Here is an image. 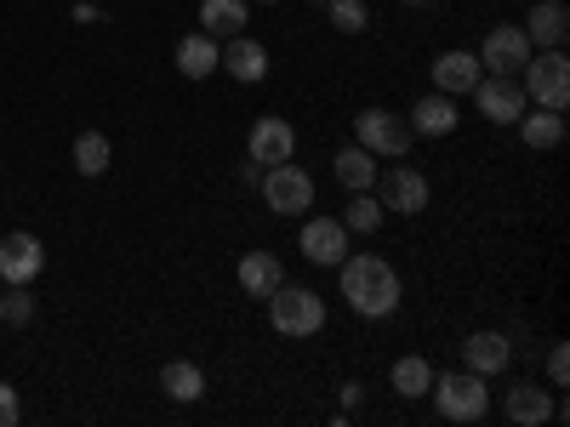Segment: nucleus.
Listing matches in <instances>:
<instances>
[{
    "instance_id": "f257e3e1",
    "label": "nucleus",
    "mask_w": 570,
    "mask_h": 427,
    "mask_svg": "<svg viewBox=\"0 0 570 427\" xmlns=\"http://www.w3.org/2000/svg\"><path fill=\"white\" fill-rule=\"evenodd\" d=\"M337 274H343V302H348L360 319H389V314L400 308V274H394L389 257L360 251V257H343Z\"/></svg>"
},
{
    "instance_id": "f03ea898",
    "label": "nucleus",
    "mask_w": 570,
    "mask_h": 427,
    "mask_svg": "<svg viewBox=\"0 0 570 427\" xmlns=\"http://www.w3.org/2000/svg\"><path fill=\"white\" fill-rule=\"evenodd\" d=\"M268 325L274 337H314V330L325 325V302L320 291H308V285H274L268 291Z\"/></svg>"
},
{
    "instance_id": "7ed1b4c3",
    "label": "nucleus",
    "mask_w": 570,
    "mask_h": 427,
    "mask_svg": "<svg viewBox=\"0 0 570 427\" xmlns=\"http://www.w3.org/2000/svg\"><path fill=\"white\" fill-rule=\"evenodd\" d=\"M519 80H525V103L559 109V115H564V103H570V58H564V46L531 52V63L519 69Z\"/></svg>"
},
{
    "instance_id": "20e7f679",
    "label": "nucleus",
    "mask_w": 570,
    "mask_h": 427,
    "mask_svg": "<svg viewBox=\"0 0 570 427\" xmlns=\"http://www.w3.org/2000/svg\"><path fill=\"white\" fill-rule=\"evenodd\" d=\"M428 394H434L445 421H480L491 410V388H485L480 370H445V376H434V388H428Z\"/></svg>"
},
{
    "instance_id": "39448f33",
    "label": "nucleus",
    "mask_w": 570,
    "mask_h": 427,
    "mask_svg": "<svg viewBox=\"0 0 570 427\" xmlns=\"http://www.w3.org/2000/svg\"><path fill=\"white\" fill-rule=\"evenodd\" d=\"M263 200H268L274 217H308V206H314V177H308L303 166H292V160H279V166L263 171Z\"/></svg>"
},
{
    "instance_id": "423d86ee",
    "label": "nucleus",
    "mask_w": 570,
    "mask_h": 427,
    "mask_svg": "<svg viewBox=\"0 0 570 427\" xmlns=\"http://www.w3.org/2000/svg\"><path fill=\"white\" fill-rule=\"evenodd\" d=\"M354 142L360 149H371V155H411V126L394 115V109H360V120H354Z\"/></svg>"
},
{
    "instance_id": "0eeeda50",
    "label": "nucleus",
    "mask_w": 570,
    "mask_h": 427,
    "mask_svg": "<svg viewBox=\"0 0 570 427\" xmlns=\"http://www.w3.org/2000/svg\"><path fill=\"white\" fill-rule=\"evenodd\" d=\"M531 52H537V46L525 40V29H519V23H497L473 58H480V69H491V75H519L531 63Z\"/></svg>"
},
{
    "instance_id": "6e6552de",
    "label": "nucleus",
    "mask_w": 570,
    "mask_h": 427,
    "mask_svg": "<svg viewBox=\"0 0 570 427\" xmlns=\"http://www.w3.org/2000/svg\"><path fill=\"white\" fill-rule=\"evenodd\" d=\"M376 200H383V211H400V217H416L428 206V177L411 171V166H389V171H376Z\"/></svg>"
},
{
    "instance_id": "1a4fd4ad",
    "label": "nucleus",
    "mask_w": 570,
    "mask_h": 427,
    "mask_svg": "<svg viewBox=\"0 0 570 427\" xmlns=\"http://www.w3.org/2000/svg\"><path fill=\"white\" fill-rule=\"evenodd\" d=\"M46 268V246L35 240V234H7L0 240V285H35Z\"/></svg>"
},
{
    "instance_id": "9d476101",
    "label": "nucleus",
    "mask_w": 570,
    "mask_h": 427,
    "mask_svg": "<svg viewBox=\"0 0 570 427\" xmlns=\"http://www.w3.org/2000/svg\"><path fill=\"white\" fill-rule=\"evenodd\" d=\"M473 103H480V115L491 126H513L519 115H525V86H519L513 75H491L473 86Z\"/></svg>"
},
{
    "instance_id": "9b49d317",
    "label": "nucleus",
    "mask_w": 570,
    "mask_h": 427,
    "mask_svg": "<svg viewBox=\"0 0 570 427\" xmlns=\"http://www.w3.org/2000/svg\"><path fill=\"white\" fill-rule=\"evenodd\" d=\"M297 246H303V257H308V262L337 268V262L348 257V228H343V217H308Z\"/></svg>"
},
{
    "instance_id": "f8f14e48",
    "label": "nucleus",
    "mask_w": 570,
    "mask_h": 427,
    "mask_svg": "<svg viewBox=\"0 0 570 427\" xmlns=\"http://www.w3.org/2000/svg\"><path fill=\"white\" fill-rule=\"evenodd\" d=\"M246 155L268 171V166H279V160L297 155V131L285 126V120H274V115H263V120L252 126V137H246Z\"/></svg>"
},
{
    "instance_id": "ddd939ff",
    "label": "nucleus",
    "mask_w": 570,
    "mask_h": 427,
    "mask_svg": "<svg viewBox=\"0 0 570 427\" xmlns=\"http://www.w3.org/2000/svg\"><path fill=\"white\" fill-rule=\"evenodd\" d=\"M456 120H462V109H456V98H445V91H428V98H416L411 103V131H422V137H451L456 131Z\"/></svg>"
},
{
    "instance_id": "4468645a",
    "label": "nucleus",
    "mask_w": 570,
    "mask_h": 427,
    "mask_svg": "<svg viewBox=\"0 0 570 427\" xmlns=\"http://www.w3.org/2000/svg\"><path fill=\"white\" fill-rule=\"evenodd\" d=\"M217 69H228L240 86H257V80L268 75V52H263V40H252V34H234V40L223 46Z\"/></svg>"
},
{
    "instance_id": "2eb2a0df",
    "label": "nucleus",
    "mask_w": 570,
    "mask_h": 427,
    "mask_svg": "<svg viewBox=\"0 0 570 427\" xmlns=\"http://www.w3.org/2000/svg\"><path fill=\"white\" fill-rule=\"evenodd\" d=\"M480 80H485V69L473 52H440L434 58V91H445V98H462V91H473Z\"/></svg>"
},
{
    "instance_id": "dca6fc26",
    "label": "nucleus",
    "mask_w": 570,
    "mask_h": 427,
    "mask_svg": "<svg viewBox=\"0 0 570 427\" xmlns=\"http://www.w3.org/2000/svg\"><path fill=\"white\" fill-rule=\"evenodd\" d=\"M462 359H468V370H480V376H502L508 359H513V342L502 337V330H473V337L462 342Z\"/></svg>"
},
{
    "instance_id": "f3484780",
    "label": "nucleus",
    "mask_w": 570,
    "mask_h": 427,
    "mask_svg": "<svg viewBox=\"0 0 570 427\" xmlns=\"http://www.w3.org/2000/svg\"><path fill=\"white\" fill-rule=\"evenodd\" d=\"M525 40L537 46V52H548V46H564V40H570V12H564V0H537L531 18H525Z\"/></svg>"
},
{
    "instance_id": "a211bd4d",
    "label": "nucleus",
    "mask_w": 570,
    "mask_h": 427,
    "mask_svg": "<svg viewBox=\"0 0 570 427\" xmlns=\"http://www.w3.org/2000/svg\"><path fill=\"white\" fill-rule=\"evenodd\" d=\"M502 410H508L513 427H542V421H553V399H548L537 383H513L508 399H502Z\"/></svg>"
},
{
    "instance_id": "6ab92c4d",
    "label": "nucleus",
    "mask_w": 570,
    "mask_h": 427,
    "mask_svg": "<svg viewBox=\"0 0 570 427\" xmlns=\"http://www.w3.org/2000/svg\"><path fill=\"white\" fill-rule=\"evenodd\" d=\"M200 34L212 40L246 34V0H200Z\"/></svg>"
},
{
    "instance_id": "aec40b11",
    "label": "nucleus",
    "mask_w": 570,
    "mask_h": 427,
    "mask_svg": "<svg viewBox=\"0 0 570 427\" xmlns=\"http://www.w3.org/2000/svg\"><path fill=\"white\" fill-rule=\"evenodd\" d=\"M279 279H285V268H279V257H274V251H246V257H240V291H246V297H257V302H263Z\"/></svg>"
},
{
    "instance_id": "412c9836",
    "label": "nucleus",
    "mask_w": 570,
    "mask_h": 427,
    "mask_svg": "<svg viewBox=\"0 0 570 427\" xmlns=\"http://www.w3.org/2000/svg\"><path fill=\"white\" fill-rule=\"evenodd\" d=\"M217 58H223V46H217L212 34H188V40H177V69H183L188 80L217 75Z\"/></svg>"
},
{
    "instance_id": "4be33fe9",
    "label": "nucleus",
    "mask_w": 570,
    "mask_h": 427,
    "mask_svg": "<svg viewBox=\"0 0 570 427\" xmlns=\"http://www.w3.org/2000/svg\"><path fill=\"white\" fill-rule=\"evenodd\" d=\"M513 126H519V137H525L531 149H559L564 142V115L559 109H525Z\"/></svg>"
},
{
    "instance_id": "5701e85b",
    "label": "nucleus",
    "mask_w": 570,
    "mask_h": 427,
    "mask_svg": "<svg viewBox=\"0 0 570 427\" xmlns=\"http://www.w3.org/2000/svg\"><path fill=\"white\" fill-rule=\"evenodd\" d=\"M160 388H166L177 405H195V399L206 394V370L188 365V359H171V365L160 370Z\"/></svg>"
},
{
    "instance_id": "b1692460",
    "label": "nucleus",
    "mask_w": 570,
    "mask_h": 427,
    "mask_svg": "<svg viewBox=\"0 0 570 427\" xmlns=\"http://www.w3.org/2000/svg\"><path fill=\"white\" fill-rule=\"evenodd\" d=\"M337 182L348 188V195L371 188V182H376V155H371V149H360V142H348V149L337 155Z\"/></svg>"
},
{
    "instance_id": "393cba45",
    "label": "nucleus",
    "mask_w": 570,
    "mask_h": 427,
    "mask_svg": "<svg viewBox=\"0 0 570 427\" xmlns=\"http://www.w3.org/2000/svg\"><path fill=\"white\" fill-rule=\"evenodd\" d=\"M428 388H434V365H428L422 354H405V359L394 365V394H400V399H422Z\"/></svg>"
},
{
    "instance_id": "a878e982",
    "label": "nucleus",
    "mask_w": 570,
    "mask_h": 427,
    "mask_svg": "<svg viewBox=\"0 0 570 427\" xmlns=\"http://www.w3.org/2000/svg\"><path fill=\"white\" fill-rule=\"evenodd\" d=\"M75 171L80 177H104L109 171V137L104 131H80L75 137Z\"/></svg>"
},
{
    "instance_id": "bb28decb",
    "label": "nucleus",
    "mask_w": 570,
    "mask_h": 427,
    "mask_svg": "<svg viewBox=\"0 0 570 427\" xmlns=\"http://www.w3.org/2000/svg\"><path fill=\"white\" fill-rule=\"evenodd\" d=\"M343 228L348 234H376L383 228V200H371V188H360V195L348 200V211H343Z\"/></svg>"
},
{
    "instance_id": "cd10ccee",
    "label": "nucleus",
    "mask_w": 570,
    "mask_h": 427,
    "mask_svg": "<svg viewBox=\"0 0 570 427\" xmlns=\"http://www.w3.org/2000/svg\"><path fill=\"white\" fill-rule=\"evenodd\" d=\"M320 12L331 18V29H343V34H360V29L371 23L365 0H320Z\"/></svg>"
},
{
    "instance_id": "c85d7f7f",
    "label": "nucleus",
    "mask_w": 570,
    "mask_h": 427,
    "mask_svg": "<svg viewBox=\"0 0 570 427\" xmlns=\"http://www.w3.org/2000/svg\"><path fill=\"white\" fill-rule=\"evenodd\" d=\"M29 319H35V291H29V285L0 291V325H29Z\"/></svg>"
},
{
    "instance_id": "c756f323",
    "label": "nucleus",
    "mask_w": 570,
    "mask_h": 427,
    "mask_svg": "<svg viewBox=\"0 0 570 427\" xmlns=\"http://www.w3.org/2000/svg\"><path fill=\"white\" fill-rule=\"evenodd\" d=\"M18 416H23L18 388H12V383H0V427H18Z\"/></svg>"
},
{
    "instance_id": "7c9ffc66",
    "label": "nucleus",
    "mask_w": 570,
    "mask_h": 427,
    "mask_svg": "<svg viewBox=\"0 0 570 427\" xmlns=\"http://www.w3.org/2000/svg\"><path fill=\"white\" fill-rule=\"evenodd\" d=\"M564 376H570V348H553V354H548V383L564 388Z\"/></svg>"
},
{
    "instance_id": "2f4dec72",
    "label": "nucleus",
    "mask_w": 570,
    "mask_h": 427,
    "mask_svg": "<svg viewBox=\"0 0 570 427\" xmlns=\"http://www.w3.org/2000/svg\"><path fill=\"white\" fill-rule=\"evenodd\" d=\"M405 7H434V0H405Z\"/></svg>"
},
{
    "instance_id": "473e14b6",
    "label": "nucleus",
    "mask_w": 570,
    "mask_h": 427,
    "mask_svg": "<svg viewBox=\"0 0 570 427\" xmlns=\"http://www.w3.org/2000/svg\"><path fill=\"white\" fill-rule=\"evenodd\" d=\"M263 7H268V0H263Z\"/></svg>"
}]
</instances>
